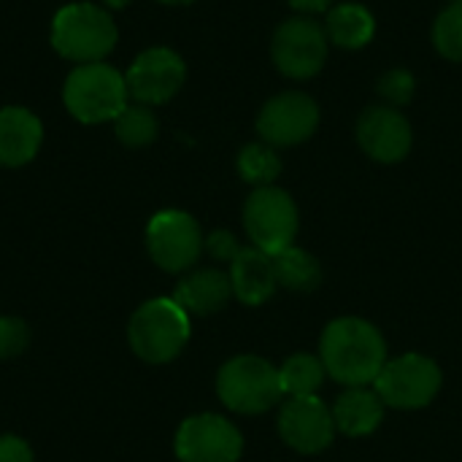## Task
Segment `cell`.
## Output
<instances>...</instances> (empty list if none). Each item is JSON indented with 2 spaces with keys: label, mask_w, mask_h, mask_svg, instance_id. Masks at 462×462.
<instances>
[{
  "label": "cell",
  "mask_w": 462,
  "mask_h": 462,
  "mask_svg": "<svg viewBox=\"0 0 462 462\" xmlns=\"http://www.w3.org/2000/svg\"><path fill=\"white\" fill-rule=\"evenodd\" d=\"M319 360L333 382L344 387H368L387 363V341L368 319L338 317L322 330Z\"/></svg>",
  "instance_id": "6da1fadb"
},
{
  "label": "cell",
  "mask_w": 462,
  "mask_h": 462,
  "mask_svg": "<svg viewBox=\"0 0 462 462\" xmlns=\"http://www.w3.org/2000/svg\"><path fill=\"white\" fill-rule=\"evenodd\" d=\"M49 43L54 54L70 65L106 62L119 43V27L106 5L92 0H73L54 11L49 24Z\"/></svg>",
  "instance_id": "7a4b0ae2"
},
{
  "label": "cell",
  "mask_w": 462,
  "mask_h": 462,
  "mask_svg": "<svg viewBox=\"0 0 462 462\" xmlns=\"http://www.w3.org/2000/svg\"><path fill=\"white\" fill-rule=\"evenodd\" d=\"M127 103L125 73L111 62L73 65L62 81V106L79 125L95 127L114 122Z\"/></svg>",
  "instance_id": "3957f363"
},
{
  "label": "cell",
  "mask_w": 462,
  "mask_h": 462,
  "mask_svg": "<svg viewBox=\"0 0 462 462\" xmlns=\"http://www.w3.org/2000/svg\"><path fill=\"white\" fill-rule=\"evenodd\" d=\"M189 314L173 298H152L141 303L127 322V344L133 355L149 365L173 363L189 344Z\"/></svg>",
  "instance_id": "277c9868"
},
{
  "label": "cell",
  "mask_w": 462,
  "mask_h": 462,
  "mask_svg": "<svg viewBox=\"0 0 462 462\" xmlns=\"http://www.w3.org/2000/svg\"><path fill=\"white\" fill-rule=\"evenodd\" d=\"M217 398L233 414H265L284 398L279 368L260 355H236L217 374Z\"/></svg>",
  "instance_id": "5b68a950"
},
{
  "label": "cell",
  "mask_w": 462,
  "mask_h": 462,
  "mask_svg": "<svg viewBox=\"0 0 462 462\" xmlns=\"http://www.w3.org/2000/svg\"><path fill=\"white\" fill-rule=\"evenodd\" d=\"M444 374L441 365L420 352H406L384 363L382 374L374 382V390L384 406L398 411H417L436 401L441 393Z\"/></svg>",
  "instance_id": "8992f818"
},
{
  "label": "cell",
  "mask_w": 462,
  "mask_h": 462,
  "mask_svg": "<svg viewBox=\"0 0 462 462\" xmlns=\"http://www.w3.org/2000/svg\"><path fill=\"white\" fill-rule=\"evenodd\" d=\"M244 227L252 246L271 257L295 246L300 214L292 195L276 184L257 187L244 203Z\"/></svg>",
  "instance_id": "52a82bcc"
},
{
  "label": "cell",
  "mask_w": 462,
  "mask_h": 462,
  "mask_svg": "<svg viewBox=\"0 0 462 462\" xmlns=\"http://www.w3.org/2000/svg\"><path fill=\"white\" fill-rule=\"evenodd\" d=\"M328 51L330 41L325 24L303 14L284 19L271 38V60L276 70L295 81L314 79L325 68Z\"/></svg>",
  "instance_id": "ba28073f"
},
{
  "label": "cell",
  "mask_w": 462,
  "mask_h": 462,
  "mask_svg": "<svg viewBox=\"0 0 462 462\" xmlns=\"http://www.w3.org/2000/svg\"><path fill=\"white\" fill-rule=\"evenodd\" d=\"M203 230L181 208H162L146 225V252L165 273H187L203 254Z\"/></svg>",
  "instance_id": "9c48e42d"
},
{
  "label": "cell",
  "mask_w": 462,
  "mask_h": 462,
  "mask_svg": "<svg viewBox=\"0 0 462 462\" xmlns=\"http://www.w3.org/2000/svg\"><path fill=\"white\" fill-rule=\"evenodd\" d=\"M125 81L133 103L152 108L165 106L181 92L187 81V62L171 46H149L133 57L125 70Z\"/></svg>",
  "instance_id": "30bf717a"
},
{
  "label": "cell",
  "mask_w": 462,
  "mask_h": 462,
  "mask_svg": "<svg viewBox=\"0 0 462 462\" xmlns=\"http://www.w3.org/2000/svg\"><path fill=\"white\" fill-rule=\"evenodd\" d=\"M173 452L179 462H238L244 433L222 414H192L179 425Z\"/></svg>",
  "instance_id": "8fae6325"
},
{
  "label": "cell",
  "mask_w": 462,
  "mask_h": 462,
  "mask_svg": "<svg viewBox=\"0 0 462 462\" xmlns=\"http://www.w3.org/2000/svg\"><path fill=\"white\" fill-rule=\"evenodd\" d=\"M257 135L273 149H290L309 141L319 127V106L311 95L287 89L263 103L257 114Z\"/></svg>",
  "instance_id": "7c38bea8"
},
{
  "label": "cell",
  "mask_w": 462,
  "mask_h": 462,
  "mask_svg": "<svg viewBox=\"0 0 462 462\" xmlns=\"http://www.w3.org/2000/svg\"><path fill=\"white\" fill-rule=\"evenodd\" d=\"M282 441L300 455H319L336 441L333 409L317 395H298L282 403L276 420Z\"/></svg>",
  "instance_id": "4fadbf2b"
},
{
  "label": "cell",
  "mask_w": 462,
  "mask_h": 462,
  "mask_svg": "<svg viewBox=\"0 0 462 462\" xmlns=\"http://www.w3.org/2000/svg\"><path fill=\"white\" fill-rule=\"evenodd\" d=\"M355 133H357L360 149L382 165H395V162L406 160L411 152V143H414L411 122L403 116L401 108H393L387 103L368 106L357 116Z\"/></svg>",
  "instance_id": "5bb4252c"
},
{
  "label": "cell",
  "mask_w": 462,
  "mask_h": 462,
  "mask_svg": "<svg viewBox=\"0 0 462 462\" xmlns=\"http://www.w3.org/2000/svg\"><path fill=\"white\" fill-rule=\"evenodd\" d=\"M43 122L27 106L0 108V168L16 171L30 165L43 146Z\"/></svg>",
  "instance_id": "9a60e30c"
},
{
  "label": "cell",
  "mask_w": 462,
  "mask_h": 462,
  "mask_svg": "<svg viewBox=\"0 0 462 462\" xmlns=\"http://www.w3.org/2000/svg\"><path fill=\"white\" fill-rule=\"evenodd\" d=\"M233 298L230 273L222 268H198L187 271L173 290V300L189 317H211L219 314Z\"/></svg>",
  "instance_id": "2e32d148"
},
{
  "label": "cell",
  "mask_w": 462,
  "mask_h": 462,
  "mask_svg": "<svg viewBox=\"0 0 462 462\" xmlns=\"http://www.w3.org/2000/svg\"><path fill=\"white\" fill-rule=\"evenodd\" d=\"M227 273L233 284V298H238L244 306H263L273 298L279 287L271 254L254 246H244L241 254L230 263Z\"/></svg>",
  "instance_id": "e0dca14e"
},
{
  "label": "cell",
  "mask_w": 462,
  "mask_h": 462,
  "mask_svg": "<svg viewBox=\"0 0 462 462\" xmlns=\"http://www.w3.org/2000/svg\"><path fill=\"white\" fill-rule=\"evenodd\" d=\"M384 401L376 390L368 387H346L333 403V422L349 439H365L384 422Z\"/></svg>",
  "instance_id": "ac0fdd59"
},
{
  "label": "cell",
  "mask_w": 462,
  "mask_h": 462,
  "mask_svg": "<svg viewBox=\"0 0 462 462\" xmlns=\"http://www.w3.org/2000/svg\"><path fill=\"white\" fill-rule=\"evenodd\" d=\"M328 41L338 49H365L376 35V16L363 3H338L325 16Z\"/></svg>",
  "instance_id": "d6986e66"
},
{
  "label": "cell",
  "mask_w": 462,
  "mask_h": 462,
  "mask_svg": "<svg viewBox=\"0 0 462 462\" xmlns=\"http://www.w3.org/2000/svg\"><path fill=\"white\" fill-rule=\"evenodd\" d=\"M273 260V271H276V282L279 287L290 290V292H317L322 284V265L319 260L300 249V246H290L279 254L271 257Z\"/></svg>",
  "instance_id": "ffe728a7"
},
{
  "label": "cell",
  "mask_w": 462,
  "mask_h": 462,
  "mask_svg": "<svg viewBox=\"0 0 462 462\" xmlns=\"http://www.w3.org/2000/svg\"><path fill=\"white\" fill-rule=\"evenodd\" d=\"M114 135L125 149H146L157 141L160 135V119L152 106L143 103H127L122 114L111 122Z\"/></svg>",
  "instance_id": "44dd1931"
},
{
  "label": "cell",
  "mask_w": 462,
  "mask_h": 462,
  "mask_svg": "<svg viewBox=\"0 0 462 462\" xmlns=\"http://www.w3.org/2000/svg\"><path fill=\"white\" fill-rule=\"evenodd\" d=\"M279 376H282L284 395L298 398V395H317V390L325 384L328 371L319 355L298 352V355H290L279 365Z\"/></svg>",
  "instance_id": "7402d4cb"
},
{
  "label": "cell",
  "mask_w": 462,
  "mask_h": 462,
  "mask_svg": "<svg viewBox=\"0 0 462 462\" xmlns=\"http://www.w3.org/2000/svg\"><path fill=\"white\" fill-rule=\"evenodd\" d=\"M236 171L254 189L271 187L282 176V157L265 141H254V143L241 146V152L236 157Z\"/></svg>",
  "instance_id": "603a6c76"
},
{
  "label": "cell",
  "mask_w": 462,
  "mask_h": 462,
  "mask_svg": "<svg viewBox=\"0 0 462 462\" xmlns=\"http://www.w3.org/2000/svg\"><path fill=\"white\" fill-rule=\"evenodd\" d=\"M433 46L449 60L462 62V3H449L433 22Z\"/></svg>",
  "instance_id": "cb8c5ba5"
},
{
  "label": "cell",
  "mask_w": 462,
  "mask_h": 462,
  "mask_svg": "<svg viewBox=\"0 0 462 462\" xmlns=\"http://www.w3.org/2000/svg\"><path fill=\"white\" fill-rule=\"evenodd\" d=\"M376 89L382 95V100L393 108H401V106H409L417 95V79L411 70L406 68H390L379 76L376 81Z\"/></svg>",
  "instance_id": "d4e9b609"
},
{
  "label": "cell",
  "mask_w": 462,
  "mask_h": 462,
  "mask_svg": "<svg viewBox=\"0 0 462 462\" xmlns=\"http://www.w3.org/2000/svg\"><path fill=\"white\" fill-rule=\"evenodd\" d=\"M30 346V328L19 317H0V360H14Z\"/></svg>",
  "instance_id": "484cf974"
},
{
  "label": "cell",
  "mask_w": 462,
  "mask_h": 462,
  "mask_svg": "<svg viewBox=\"0 0 462 462\" xmlns=\"http://www.w3.org/2000/svg\"><path fill=\"white\" fill-rule=\"evenodd\" d=\"M241 244H238V238L230 233V230H211L208 236H206V244H203V252H208L217 263H233L238 254H241Z\"/></svg>",
  "instance_id": "4316f807"
},
{
  "label": "cell",
  "mask_w": 462,
  "mask_h": 462,
  "mask_svg": "<svg viewBox=\"0 0 462 462\" xmlns=\"http://www.w3.org/2000/svg\"><path fill=\"white\" fill-rule=\"evenodd\" d=\"M0 462H35L30 444L19 436H0Z\"/></svg>",
  "instance_id": "83f0119b"
},
{
  "label": "cell",
  "mask_w": 462,
  "mask_h": 462,
  "mask_svg": "<svg viewBox=\"0 0 462 462\" xmlns=\"http://www.w3.org/2000/svg\"><path fill=\"white\" fill-rule=\"evenodd\" d=\"M298 14L314 16V14H328L333 8V0H287Z\"/></svg>",
  "instance_id": "f1b7e54d"
},
{
  "label": "cell",
  "mask_w": 462,
  "mask_h": 462,
  "mask_svg": "<svg viewBox=\"0 0 462 462\" xmlns=\"http://www.w3.org/2000/svg\"><path fill=\"white\" fill-rule=\"evenodd\" d=\"M100 5H106L114 14V11H122V8L133 5V0H100Z\"/></svg>",
  "instance_id": "f546056e"
},
{
  "label": "cell",
  "mask_w": 462,
  "mask_h": 462,
  "mask_svg": "<svg viewBox=\"0 0 462 462\" xmlns=\"http://www.w3.org/2000/svg\"><path fill=\"white\" fill-rule=\"evenodd\" d=\"M160 5H171V8H181V5H192L198 0H157Z\"/></svg>",
  "instance_id": "4dcf8cb0"
},
{
  "label": "cell",
  "mask_w": 462,
  "mask_h": 462,
  "mask_svg": "<svg viewBox=\"0 0 462 462\" xmlns=\"http://www.w3.org/2000/svg\"><path fill=\"white\" fill-rule=\"evenodd\" d=\"M449 3H462V0H449Z\"/></svg>",
  "instance_id": "1f68e13d"
}]
</instances>
